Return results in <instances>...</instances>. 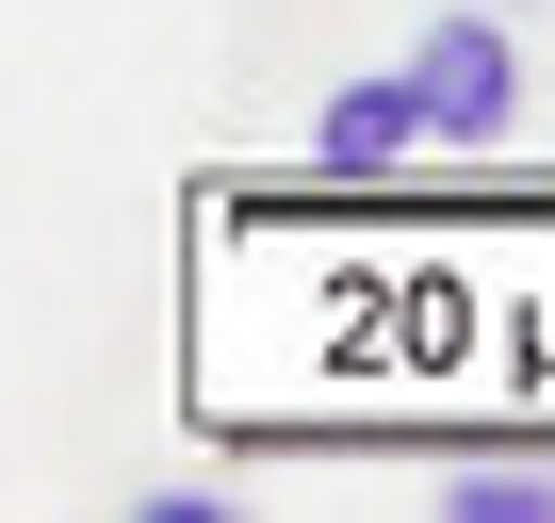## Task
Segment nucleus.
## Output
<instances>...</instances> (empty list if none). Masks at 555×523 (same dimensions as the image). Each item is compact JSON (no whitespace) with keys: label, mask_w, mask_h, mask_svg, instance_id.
<instances>
[{"label":"nucleus","mask_w":555,"mask_h":523,"mask_svg":"<svg viewBox=\"0 0 555 523\" xmlns=\"http://www.w3.org/2000/svg\"><path fill=\"white\" fill-rule=\"evenodd\" d=\"M392 82H409L425 148H506V131H522V34H506V0H457V17H425Z\"/></svg>","instance_id":"1"},{"label":"nucleus","mask_w":555,"mask_h":523,"mask_svg":"<svg viewBox=\"0 0 555 523\" xmlns=\"http://www.w3.org/2000/svg\"><path fill=\"white\" fill-rule=\"evenodd\" d=\"M425 507H441V523H555V474H539V458H457Z\"/></svg>","instance_id":"3"},{"label":"nucleus","mask_w":555,"mask_h":523,"mask_svg":"<svg viewBox=\"0 0 555 523\" xmlns=\"http://www.w3.org/2000/svg\"><path fill=\"white\" fill-rule=\"evenodd\" d=\"M409 148H425V115H409V82H392V66H376V82H344V99H327V131H311V164H327V180H392Z\"/></svg>","instance_id":"2"}]
</instances>
